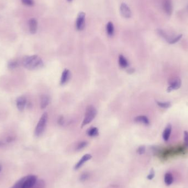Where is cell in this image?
<instances>
[{"mask_svg":"<svg viewBox=\"0 0 188 188\" xmlns=\"http://www.w3.org/2000/svg\"><path fill=\"white\" fill-rule=\"evenodd\" d=\"M184 140L186 146L188 147V131H184Z\"/></svg>","mask_w":188,"mask_h":188,"instance_id":"obj_28","label":"cell"},{"mask_svg":"<svg viewBox=\"0 0 188 188\" xmlns=\"http://www.w3.org/2000/svg\"><path fill=\"white\" fill-rule=\"evenodd\" d=\"M163 7L166 12L170 15L172 12V3L170 0H166L164 4H163Z\"/></svg>","mask_w":188,"mask_h":188,"instance_id":"obj_16","label":"cell"},{"mask_svg":"<svg viewBox=\"0 0 188 188\" xmlns=\"http://www.w3.org/2000/svg\"><path fill=\"white\" fill-rule=\"evenodd\" d=\"M24 180V177L17 181L14 184V186L10 188H23Z\"/></svg>","mask_w":188,"mask_h":188,"instance_id":"obj_21","label":"cell"},{"mask_svg":"<svg viewBox=\"0 0 188 188\" xmlns=\"http://www.w3.org/2000/svg\"><path fill=\"white\" fill-rule=\"evenodd\" d=\"M155 171L154 170V169H151L150 170V172L149 175H147V178L149 180H152L153 178H154L155 177Z\"/></svg>","mask_w":188,"mask_h":188,"instance_id":"obj_29","label":"cell"},{"mask_svg":"<svg viewBox=\"0 0 188 188\" xmlns=\"http://www.w3.org/2000/svg\"><path fill=\"white\" fill-rule=\"evenodd\" d=\"M173 182V177L170 173H167L165 175V183L166 186H170Z\"/></svg>","mask_w":188,"mask_h":188,"instance_id":"obj_18","label":"cell"},{"mask_svg":"<svg viewBox=\"0 0 188 188\" xmlns=\"http://www.w3.org/2000/svg\"><path fill=\"white\" fill-rule=\"evenodd\" d=\"M19 62L17 60H11L8 62V67L10 69H14L19 66Z\"/></svg>","mask_w":188,"mask_h":188,"instance_id":"obj_20","label":"cell"},{"mask_svg":"<svg viewBox=\"0 0 188 188\" xmlns=\"http://www.w3.org/2000/svg\"><path fill=\"white\" fill-rule=\"evenodd\" d=\"M118 63L119 66L121 67L122 68H126L129 66L128 60L122 54H120L119 56Z\"/></svg>","mask_w":188,"mask_h":188,"instance_id":"obj_14","label":"cell"},{"mask_svg":"<svg viewBox=\"0 0 188 188\" xmlns=\"http://www.w3.org/2000/svg\"><path fill=\"white\" fill-rule=\"evenodd\" d=\"M50 98L49 96L46 95H43L41 96V101H40V106L41 109H45L46 108L47 106L49 105Z\"/></svg>","mask_w":188,"mask_h":188,"instance_id":"obj_13","label":"cell"},{"mask_svg":"<svg viewBox=\"0 0 188 188\" xmlns=\"http://www.w3.org/2000/svg\"><path fill=\"white\" fill-rule=\"evenodd\" d=\"M91 158H92V156L90 154H86V155H84L81 158V159L78 161V162L75 166V170H77L78 169H79L80 168L82 167V165H84L86 162H87L89 160H91Z\"/></svg>","mask_w":188,"mask_h":188,"instance_id":"obj_9","label":"cell"},{"mask_svg":"<svg viewBox=\"0 0 188 188\" xmlns=\"http://www.w3.org/2000/svg\"><path fill=\"white\" fill-rule=\"evenodd\" d=\"M88 145V142H79L78 145L77 147V150L79 151L83 149L84 148H85L86 146Z\"/></svg>","mask_w":188,"mask_h":188,"instance_id":"obj_24","label":"cell"},{"mask_svg":"<svg viewBox=\"0 0 188 188\" xmlns=\"http://www.w3.org/2000/svg\"><path fill=\"white\" fill-rule=\"evenodd\" d=\"M24 67L29 70H36L44 66V62L38 55L26 56L22 61Z\"/></svg>","mask_w":188,"mask_h":188,"instance_id":"obj_1","label":"cell"},{"mask_svg":"<svg viewBox=\"0 0 188 188\" xmlns=\"http://www.w3.org/2000/svg\"><path fill=\"white\" fill-rule=\"evenodd\" d=\"M96 115L97 110L94 106L90 105L87 107L85 111L84 118L83 119L82 124V128L86 126L88 124L90 123L94 120V119L95 118Z\"/></svg>","mask_w":188,"mask_h":188,"instance_id":"obj_2","label":"cell"},{"mask_svg":"<svg viewBox=\"0 0 188 188\" xmlns=\"http://www.w3.org/2000/svg\"><path fill=\"white\" fill-rule=\"evenodd\" d=\"M16 104L19 111H23L26 104V99L23 96H20L17 99Z\"/></svg>","mask_w":188,"mask_h":188,"instance_id":"obj_8","label":"cell"},{"mask_svg":"<svg viewBox=\"0 0 188 188\" xmlns=\"http://www.w3.org/2000/svg\"><path fill=\"white\" fill-rule=\"evenodd\" d=\"M68 2H72V0H67Z\"/></svg>","mask_w":188,"mask_h":188,"instance_id":"obj_32","label":"cell"},{"mask_svg":"<svg viewBox=\"0 0 188 188\" xmlns=\"http://www.w3.org/2000/svg\"><path fill=\"white\" fill-rule=\"evenodd\" d=\"M70 70L65 69L63 71L61 78V81H60L61 85H63L66 84L68 82V80H70Z\"/></svg>","mask_w":188,"mask_h":188,"instance_id":"obj_10","label":"cell"},{"mask_svg":"<svg viewBox=\"0 0 188 188\" xmlns=\"http://www.w3.org/2000/svg\"><path fill=\"white\" fill-rule=\"evenodd\" d=\"M47 119H48L47 114L44 113L41 116V118L38 122V123L36 126V128L35 129L34 134L35 137H40L41 135L43 134L45 128L46 126Z\"/></svg>","mask_w":188,"mask_h":188,"instance_id":"obj_3","label":"cell"},{"mask_svg":"<svg viewBox=\"0 0 188 188\" xmlns=\"http://www.w3.org/2000/svg\"><path fill=\"white\" fill-rule=\"evenodd\" d=\"M22 2L25 5L28 6H32L34 5L33 0H22Z\"/></svg>","mask_w":188,"mask_h":188,"instance_id":"obj_26","label":"cell"},{"mask_svg":"<svg viewBox=\"0 0 188 188\" xmlns=\"http://www.w3.org/2000/svg\"><path fill=\"white\" fill-rule=\"evenodd\" d=\"M38 180V177L35 175H29L24 177L23 188H31Z\"/></svg>","mask_w":188,"mask_h":188,"instance_id":"obj_4","label":"cell"},{"mask_svg":"<svg viewBox=\"0 0 188 188\" xmlns=\"http://www.w3.org/2000/svg\"><path fill=\"white\" fill-rule=\"evenodd\" d=\"M157 105L163 108H168L171 106L170 102H160L156 101Z\"/></svg>","mask_w":188,"mask_h":188,"instance_id":"obj_23","label":"cell"},{"mask_svg":"<svg viewBox=\"0 0 188 188\" xmlns=\"http://www.w3.org/2000/svg\"><path fill=\"white\" fill-rule=\"evenodd\" d=\"M172 131V125L170 124H168L166 126L164 131L163 132V139L165 142H167L170 137V133Z\"/></svg>","mask_w":188,"mask_h":188,"instance_id":"obj_12","label":"cell"},{"mask_svg":"<svg viewBox=\"0 0 188 188\" xmlns=\"http://www.w3.org/2000/svg\"><path fill=\"white\" fill-rule=\"evenodd\" d=\"M89 178V174L88 173H84L80 176V180L82 182H84Z\"/></svg>","mask_w":188,"mask_h":188,"instance_id":"obj_30","label":"cell"},{"mask_svg":"<svg viewBox=\"0 0 188 188\" xmlns=\"http://www.w3.org/2000/svg\"><path fill=\"white\" fill-rule=\"evenodd\" d=\"M29 26L30 32L33 34H34L37 31L38 29V22L35 18H31L29 22Z\"/></svg>","mask_w":188,"mask_h":188,"instance_id":"obj_11","label":"cell"},{"mask_svg":"<svg viewBox=\"0 0 188 188\" xmlns=\"http://www.w3.org/2000/svg\"><path fill=\"white\" fill-rule=\"evenodd\" d=\"M99 132L98 129L96 127H92L90 129H89L87 131V134L88 136L90 137H96L98 136Z\"/></svg>","mask_w":188,"mask_h":188,"instance_id":"obj_17","label":"cell"},{"mask_svg":"<svg viewBox=\"0 0 188 188\" xmlns=\"http://www.w3.org/2000/svg\"><path fill=\"white\" fill-rule=\"evenodd\" d=\"M182 85V81L180 79L177 78L172 80L171 82H170V85L168 87L167 91L168 93H170L173 90H177L179 89Z\"/></svg>","mask_w":188,"mask_h":188,"instance_id":"obj_6","label":"cell"},{"mask_svg":"<svg viewBox=\"0 0 188 188\" xmlns=\"http://www.w3.org/2000/svg\"><path fill=\"white\" fill-rule=\"evenodd\" d=\"M114 24L111 22H108L106 26V31L108 36H113L114 34Z\"/></svg>","mask_w":188,"mask_h":188,"instance_id":"obj_19","label":"cell"},{"mask_svg":"<svg viewBox=\"0 0 188 188\" xmlns=\"http://www.w3.org/2000/svg\"><path fill=\"white\" fill-rule=\"evenodd\" d=\"M85 14L81 12L78 14L76 21V28L78 30H82L85 27Z\"/></svg>","mask_w":188,"mask_h":188,"instance_id":"obj_5","label":"cell"},{"mask_svg":"<svg viewBox=\"0 0 188 188\" xmlns=\"http://www.w3.org/2000/svg\"><path fill=\"white\" fill-rule=\"evenodd\" d=\"M120 11L122 16L124 18H129L131 17V12L130 9L125 3H122L120 7Z\"/></svg>","mask_w":188,"mask_h":188,"instance_id":"obj_7","label":"cell"},{"mask_svg":"<svg viewBox=\"0 0 188 188\" xmlns=\"http://www.w3.org/2000/svg\"><path fill=\"white\" fill-rule=\"evenodd\" d=\"M145 152V146H140L138 149L137 152L139 154V155H142Z\"/></svg>","mask_w":188,"mask_h":188,"instance_id":"obj_27","label":"cell"},{"mask_svg":"<svg viewBox=\"0 0 188 188\" xmlns=\"http://www.w3.org/2000/svg\"><path fill=\"white\" fill-rule=\"evenodd\" d=\"M2 166H1V165H0V172H1V170H2Z\"/></svg>","mask_w":188,"mask_h":188,"instance_id":"obj_31","label":"cell"},{"mask_svg":"<svg viewBox=\"0 0 188 188\" xmlns=\"http://www.w3.org/2000/svg\"><path fill=\"white\" fill-rule=\"evenodd\" d=\"M45 182L43 180L40 179V180H37L35 185L31 188H45Z\"/></svg>","mask_w":188,"mask_h":188,"instance_id":"obj_22","label":"cell"},{"mask_svg":"<svg viewBox=\"0 0 188 188\" xmlns=\"http://www.w3.org/2000/svg\"><path fill=\"white\" fill-rule=\"evenodd\" d=\"M182 38V34H180V35H179L176 36V37H174L173 38L172 40L170 42V44H175L176 42H177L178 41H179Z\"/></svg>","mask_w":188,"mask_h":188,"instance_id":"obj_25","label":"cell"},{"mask_svg":"<svg viewBox=\"0 0 188 188\" xmlns=\"http://www.w3.org/2000/svg\"><path fill=\"white\" fill-rule=\"evenodd\" d=\"M135 121L137 123L143 124L145 125H149L150 124L149 119L145 116H139L135 118Z\"/></svg>","mask_w":188,"mask_h":188,"instance_id":"obj_15","label":"cell"}]
</instances>
